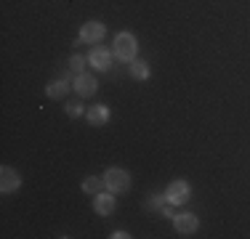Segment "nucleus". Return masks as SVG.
I'll list each match as a JSON object with an SVG mask.
<instances>
[{
    "instance_id": "1",
    "label": "nucleus",
    "mask_w": 250,
    "mask_h": 239,
    "mask_svg": "<svg viewBox=\"0 0 250 239\" xmlns=\"http://www.w3.org/2000/svg\"><path fill=\"white\" fill-rule=\"evenodd\" d=\"M104 186L112 194H125L130 189V173L123 170V167H109L104 173Z\"/></svg>"
},
{
    "instance_id": "2",
    "label": "nucleus",
    "mask_w": 250,
    "mask_h": 239,
    "mask_svg": "<svg viewBox=\"0 0 250 239\" xmlns=\"http://www.w3.org/2000/svg\"><path fill=\"white\" fill-rule=\"evenodd\" d=\"M136 51H139V43H136V35L130 32H120L115 38V48H112V53H115L120 61H133L136 59Z\"/></svg>"
},
{
    "instance_id": "3",
    "label": "nucleus",
    "mask_w": 250,
    "mask_h": 239,
    "mask_svg": "<svg viewBox=\"0 0 250 239\" xmlns=\"http://www.w3.org/2000/svg\"><path fill=\"white\" fill-rule=\"evenodd\" d=\"M189 194H192V186H189L187 181H181V178H178V181H170L168 189H165V197H168L170 205H187Z\"/></svg>"
},
{
    "instance_id": "4",
    "label": "nucleus",
    "mask_w": 250,
    "mask_h": 239,
    "mask_svg": "<svg viewBox=\"0 0 250 239\" xmlns=\"http://www.w3.org/2000/svg\"><path fill=\"white\" fill-rule=\"evenodd\" d=\"M88 64H91L93 69H99V72H106L112 67V51L104 48V45H93L91 53H88Z\"/></svg>"
},
{
    "instance_id": "5",
    "label": "nucleus",
    "mask_w": 250,
    "mask_h": 239,
    "mask_svg": "<svg viewBox=\"0 0 250 239\" xmlns=\"http://www.w3.org/2000/svg\"><path fill=\"white\" fill-rule=\"evenodd\" d=\"M72 88H75V93L80 96V99H85V96H93V93H96L99 82H96V77H93V75H88V72H80V75H75Z\"/></svg>"
},
{
    "instance_id": "6",
    "label": "nucleus",
    "mask_w": 250,
    "mask_h": 239,
    "mask_svg": "<svg viewBox=\"0 0 250 239\" xmlns=\"http://www.w3.org/2000/svg\"><path fill=\"white\" fill-rule=\"evenodd\" d=\"M19 186H21V176L14 167H8V165L0 167V191H3V194H14Z\"/></svg>"
},
{
    "instance_id": "7",
    "label": "nucleus",
    "mask_w": 250,
    "mask_h": 239,
    "mask_svg": "<svg viewBox=\"0 0 250 239\" xmlns=\"http://www.w3.org/2000/svg\"><path fill=\"white\" fill-rule=\"evenodd\" d=\"M197 226H200V220H197V215H194V213H178L173 218V229L178 231V234H184V237L194 234Z\"/></svg>"
},
{
    "instance_id": "8",
    "label": "nucleus",
    "mask_w": 250,
    "mask_h": 239,
    "mask_svg": "<svg viewBox=\"0 0 250 239\" xmlns=\"http://www.w3.org/2000/svg\"><path fill=\"white\" fill-rule=\"evenodd\" d=\"M104 32H106V27L101 21H85L80 27V40L83 43H99L104 38Z\"/></svg>"
},
{
    "instance_id": "9",
    "label": "nucleus",
    "mask_w": 250,
    "mask_h": 239,
    "mask_svg": "<svg viewBox=\"0 0 250 239\" xmlns=\"http://www.w3.org/2000/svg\"><path fill=\"white\" fill-rule=\"evenodd\" d=\"M93 210L99 215H112L115 213V194H112V191H99V194H93Z\"/></svg>"
},
{
    "instance_id": "10",
    "label": "nucleus",
    "mask_w": 250,
    "mask_h": 239,
    "mask_svg": "<svg viewBox=\"0 0 250 239\" xmlns=\"http://www.w3.org/2000/svg\"><path fill=\"white\" fill-rule=\"evenodd\" d=\"M85 120L93 125V128H101V125H106V122H109V106H104V104L91 106V109L85 112Z\"/></svg>"
},
{
    "instance_id": "11",
    "label": "nucleus",
    "mask_w": 250,
    "mask_h": 239,
    "mask_svg": "<svg viewBox=\"0 0 250 239\" xmlns=\"http://www.w3.org/2000/svg\"><path fill=\"white\" fill-rule=\"evenodd\" d=\"M69 91V82L67 77H59V80H51L48 88H45V93H48V99H64Z\"/></svg>"
},
{
    "instance_id": "12",
    "label": "nucleus",
    "mask_w": 250,
    "mask_h": 239,
    "mask_svg": "<svg viewBox=\"0 0 250 239\" xmlns=\"http://www.w3.org/2000/svg\"><path fill=\"white\" fill-rule=\"evenodd\" d=\"M149 75H152V69L144 59H133L130 61V77L133 80H149Z\"/></svg>"
},
{
    "instance_id": "13",
    "label": "nucleus",
    "mask_w": 250,
    "mask_h": 239,
    "mask_svg": "<svg viewBox=\"0 0 250 239\" xmlns=\"http://www.w3.org/2000/svg\"><path fill=\"white\" fill-rule=\"evenodd\" d=\"M104 186V178H96V176H88L85 181H83V191H88V194H99Z\"/></svg>"
},
{
    "instance_id": "14",
    "label": "nucleus",
    "mask_w": 250,
    "mask_h": 239,
    "mask_svg": "<svg viewBox=\"0 0 250 239\" xmlns=\"http://www.w3.org/2000/svg\"><path fill=\"white\" fill-rule=\"evenodd\" d=\"M85 64H88V56H80V53H75V56L69 59V69H72L75 75H80V72L85 69Z\"/></svg>"
},
{
    "instance_id": "15",
    "label": "nucleus",
    "mask_w": 250,
    "mask_h": 239,
    "mask_svg": "<svg viewBox=\"0 0 250 239\" xmlns=\"http://www.w3.org/2000/svg\"><path fill=\"white\" fill-rule=\"evenodd\" d=\"M165 202H168V197L165 194H154V197H149V202H146V207H152V210H163L165 207Z\"/></svg>"
},
{
    "instance_id": "16",
    "label": "nucleus",
    "mask_w": 250,
    "mask_h": 239,
    "mask_svg": "<svg viewBox=\"0 0 250 239\" xmlns=\"http://www.w3.org/2000/svg\"><path fill=\"white\" fill-rule=\"evenodd\" d=\"M67 115L69 117H83V115H85V106H83L80 101H69V104H67Z\"/></svg>"
},
{
    "instance_id": "17",
    "label": "nucleus",
    "mask_w": 250,
    "mask_h": 239,
    "mask_svg": "<svg viewBox=\"0 0 250 239\" xmlns=\"http://www.w3.org/2000/svg\"><path fill=\"white\" fill-rule=\"evenodd\" d=\"M130 234H128V231H115V234H112V239H128Z\"/></svg>"
},
{
    "instance_id": "18",
    "label": "nucleus",
    "mask_w": 250,
    "mask_h": 239,
    "mask_svg": "<svg viewBox=\"0 0 250 239\" xmlns=\"http://www.w3.org/2000/svg\"><path fill=\"white\" fill-rule=\"evenodd\" d=\"M160 213H163V215H165V218H176V213H173V210H170V207H163V210H160Z\"/></svg>"
}]
</instances>
